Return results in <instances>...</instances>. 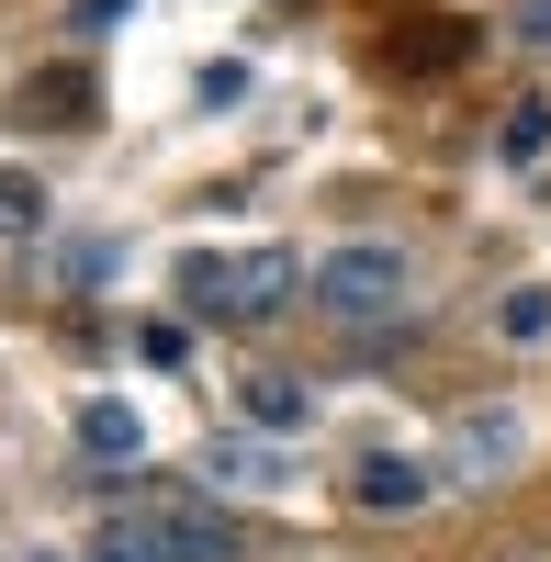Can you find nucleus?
I'll return each instance as SVG.
<instances>
[{
	"label": "nucleus",
	"instance_id": "nucleus-2",
	"mask_svg": "<svg viewBox=\"0 0 551 562\" xmlns=\"http://www.w3.org/2000/svg\"><path fill=\"white\" fill-rule=\"evenodd\" d=\"M180 293L203 315H225V326H270V315H293V293H315V259L304 248H237V259L192 248L180 259Z\"/></svg>",
	"mask_w": 551,
	"mask_h": 562
},
{
	"label": "nucleus",
	"instance_id": "nucleus-14",
	"mask_svg": "<svg viewBox=\"0 0 551 562\" xmlns=\"http://www.w3.org/2000/svg\"><path fill=\"white\" fill-rule=\"evenodd\" d=\"M34 562H79V551H34Z\"/></svg>",
	"mask_w": 551,
	"mask_h": 562
},
{
	"label": "nucleus",
	"instance_id": "nucleus-4",
	"mask_svg": "<svg viewBox=\"0 0 551 562\" xmlns=\"http://www.w3.org/2000/svg\"><path fill=\"white\" fill-rule=\"evenodd\" d=\"M529 450V416L507 405V394H484V405H462L450 416V450H439V484L450 495H484V484H507V461Z\"/></svg>",
	"mask_w": 551,
	"mask_h": 562
},
{
	"label": "nucleus",
	"instance_id": "nucleus-9",
	"mask_svg": "<svg viewBox=\"0 0 551 562\" xmlns=\"http://www.w3.org/2000/svg\"><path fill=\"white\" fill-rule=\"evenodd\" d=\"M203 484H270V450L259 439H214L203 450Z\"/></svg>",
	"mask_w": 551,
	"mask_h": 562
},
{
	"label": "nucleus",
	"instance_id": "nucleus-7",
	"mask_svg": "<svg viewBox=\"0 0 551 562\" xmlns=\"http://www.w3.org/2000/svg\"><path fill=\"white\" fill-rule=\"evenodd\" d=\"M79 450L90 461H135V450H147V416H135L124 394H90L79 405Z\"/></svg>",
	"mask_w": 551,
	"mask_h": 562
},
{
	"label": "nucleus",
	"instance_id": "nucleus-11",
	"mask_svg": "<svg viewBox=\"0 0 551 562\" xmlns=\"http://www.w3.org/2000/svg\"><path fill=\"white\" fill-rule=\"evenodd\" d=\"M495 326H507V338H540V326H551V293H507V304H495Z\"/></svg>",
	"mask_w": 551,
	"mask_h": 562
},
{
	"label": "nucleus",
	"instance_id": "nucleus-12",
	"mask_svg": "<svg viewBox=\"0 0 551 562\" xmlns=\"http://www.w3.org/2000/svg\"><path fill=\"white\" fill-rule=\"evenodd\" d=\"M124 12H135V0H68V34H113Z\"/></svg>",
	"mask_w": 551,
	"mask_h": 562
},
{
	"label": "nucleus",
	"instance_id": "nucleus-5",
	"mask_svg": "<svg viewBox=\"0 0 551 562\" xmlns=\"http://www.w3.org/2000/svg\"><path fill=\"white\" fill-rule=\"evenodd\" d=\"M372 518H417V506L439 495V461H417V450H372L360 461V484H349Z\"/></svg>",
	"mask_w": 551,
	"mask_h": 562
},
{
	"label": "nucleus",
	"instance_id": "nucleus-1",
	"mask_svg": "<svg viewBox=\"0 0 551 562\" xmlns=\"http://www.w3.org/2000/svg\"><path fill=\"white\" fill-rule=\"evenodd\" d=\"M90 562H237V529L192 495H124L90 529Z\"/></svg>",
	"mask_w": 551,
	"mask_h": 562
},
{
	"label": "nucleus",
	"instance_id": "nucleus-3",
	"mask_svg": "<svg viewBox=\"0 0 551 562\" xmlns=\"http://www.w3.org/2000/svg\"><path fill=\"white\" fill-rule=\"evenodd\" d=\"M405 304H417V259H405V248L349 237V248L315 259V315H338V326H383V315H405Z\"/></svg>",
	"mask_w": 551,
	"mask_h": 562
},
{
	"label": "nucleus",
	"instance_id": "nucleus-6",
	"mask_svg": "<svg viewBox=\"0 0 551 562\" xmlns=\"http://www.w3.org/2000/svg\"><path fill=\"white\" fill-rule=\"evenodd\" d=\"M237 416H248L259 439H293L304 416H315V394L293 383V371H248V383H237Z\"/></svg>",
	"mask_w": 551,
	"mask_h": 562
},
{
	"label": "nucleus",
	"instance_id": "nucleus-13",
	"mask_svg": "<svg viewBox=\"0 0 551 562\" xmlns=\"http://www.w3.org/2000/svg\"><path fill=\"white\" fill-rule=\"evenodd\" d=\"M507 34H518V45H551V0H518V12H507Z\"/></svg>",
	"mask_w": 551,
	"mask_h": 562
},
{
	"label": "nucleus",
	"instance_id": "nucleus-8",
	"mask_svg": "<svg viewBox=\"0 0 551 562\" xmlns=\"http://www.w3.org/2000/svg\"><path fill=\"white\" fill-rule=\"evenodd\" d=\"M540 147H551V102H507L495 113V158L507 169H540Z\"/></svg>",
	"mask_w": 551,
	"mask_h": 562
},
{
	"label": "nucleus",
	"instance_id": "nucleus-10",
	"mask_svg": "<svg viewBox=\"0 0 551 562\" xmlns=\"http://www.w3.org/2000/svg\"><path fill=\"white\" fill-rule=\"evenodd\" d=\"M45 225V192H34V169H0V237H34Z\"/></svg>",
	"mask_w": 551,
	"mask_h": 562
}]
</instances>
